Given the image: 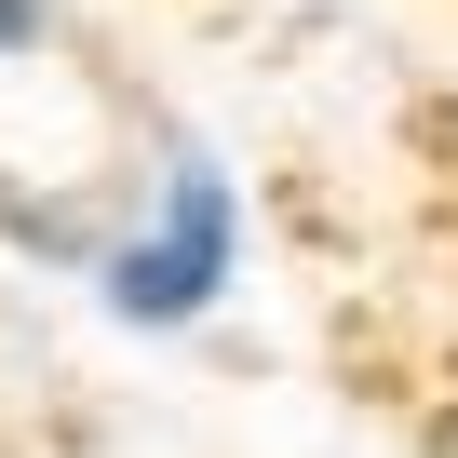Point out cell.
<instances>
[{
	"mask_svg": "<svg viewBox=\"0 0 458 458\" xmlns=\"http://www.w3.org/2000/svg\"><path fill=\"white\" fill-rule=\"evenodd\" d=\"M55 41V14H41V0H0V55H41Z\"/></svg>",
	"mask_w": 458,
	"mask_h": 458,
	"instance_id": "cell-2",
	"label": "cell"
},
{
	"mask_svg": "<svg viewBox=\"0 0 458 458\" xmlns=\"http://www.w3.org/2000/svg\"><path fill=\"white\" fill-rule=\"evenodd\" d=\"M95 297H108L122 324H189V310L229 297V270H216L202 243H175V229H135V243H95Z\"/></svg>",
	"mask_w": 458,
	"mask_h": 458,
	"instance_id": "cell-1",
	"label": "cell"
}]
</instances>
